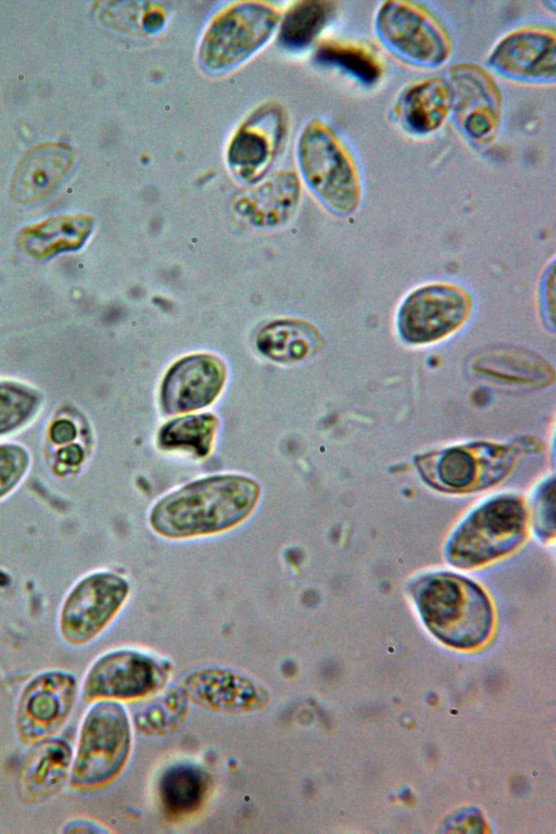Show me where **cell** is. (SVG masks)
<instances>
[{
    "instance_id": "6da1fadb",
    "label": "cell",
    "mask_w": 556,
    "mask_h": 834,
    "mask_svg": "<svg viewBox=\"0 0 556 834\" xmlns=\"http://www.w3.org/2000/svg\"><path fill=\"white\" fill-rule=\"evenodd\" d=\"M260 485L239 475L193 481L163 497L150 515L152 529L167 539H189L233 528L253 511Z\"/></svg>"
},
{
    "instance_id": "7a4b0ae2",
    "label": "cell",
    "mask_w": 556,
    "mask_h": 834,
    "mask_svg": "<svg viewBox=\"0 0 556 834\" xmlns=\"http://www.w3.org/2000/svg\"><path fill=\"white\" fill-rule=\"evenodd\" d=\"M132 746V725L118 700L88 703L76 732L68 787L88 793L112 783L124 770Z\"/></svg>"
},
{
    "instance_id": "3957f363",
    "label": "cell",
    "mask_w": 556,
    "mask_h": 834,
    "mask_svg": "<svg viewBox=\"0 0 556 834\" xmlns=\"http://www.w3.org/2000/svg\"><path fill=\"white\" fill-rule=\"evenodd\" d=\"M415 599L425 624L447 645L472 648L491 632L488 596L466 578L447 572L427 576L417 583Z\"/></svg>"
},
{
    "instance_id": "277c9868",
    "label": "cell",
    "mask_w": 556,
    "mask_h": 834,
    "mask_svg": "<svg viewBox=\"0 0 556 834\" xmlns=\"http://www.w3.org/2000/svg\"><path fill=\"white\" fill-rule=\"evenodd\" d=\"M298 162L302 178L328 210L349 215L358 208L363 191L355 162L323 121L312 119L302 129Z\"/></svg>"
},
{
    "instance_id": "5b68a950",
    "label": "cell",
    "mask_w": 556,
    "mask_h": 834,
    "mask_svg": "<svg viewBox=\"0 0 556 834\" xmlns=\"http://www.w3.org/2000/svg\"><path fill=\"white\" fill-rule=\"evenodd\" d=\"M279 22L277 10L264 2H238L223 9L201 38L200 65L210 73L236 67L268 41Z\"/></svg>"
},
{
    "instance_id": "8992f818",
    "label": "cell",
    "mask_w": 556,
    "mask_h": 834,
    "mask_svg": "<svg viewBox=\"0 0 556 834\" xmlns=\"http://www.w3.org/2000/svg\"><path fill=\"white\" fill-rule=\"evenodd\" d=\"M129 594L128 581L111 570L79 577L64 594L56 619L61 640L83 647L97 640L117 617Z\"/></svg>"
},
{
    "instance_id": "52a82bcc",
    "label": "cell",
    "mask_w": 556,
    "mask_h": 834,
    "mask_svg": "<svg viewBox=\"0 0 556 834\" xmlns=\"http://www.w3.org/2000/svg\"><path fill=\"white\" fill-rule=\"evenodd\" d=\"M522 502L500 496L476 509L451 538L446 557L456 567L484 565L513 551L525 538Z\"/></svg>"
},
{
    "instance_id": "ba28073f",
    "label": "cell",
    "mask_w": 556,
    "mask_h": 834,
    "mask_svg": "<svg viewBox=\"0 0 556 834\" xmlns=\"http://www.w3.org/2000/svg\"><path fill=\"white\" fill-rule=\"evenodd\" d=\"M168 674V664L154 655L129 647L112 648L86 668L79 682V697L85 703L146 697L160 691Z\"/></svg>"
},
{
    "instance_id": "9c48e42d",
    "label": "cell",
    "mask_w": 556,
    "mask_h": 834,
    "mask_svg": "<svg viewBox=\"0 0 556 834\" xmlns=\"http://www.w3.org/2000/svg\"><path fill=\"white\" fill-rule=\"evenodd\" d=\"M79 698V682L70 670L45 669L30 677L17 696L14 731L30 747L61 731Z\"/></svg>"
},
{
    "instance_id": "30bf717a",
    "label": "cell",
    "mask_w": 556,
    "mask_h": 834,
    "mask_svg": "<svg viewBox=\"0 0 556 834\" xmlns=\"http://www.w3.org/2000/svg\"><path fill=\"white\" fill-rule=\"evenodd\" d=\"M375 27L379 39L401 59L422 67H435L451 54L444 26L422 5L402 0L382 2Z\"/></svg>"
},
{
    "instance_id": "8fae6325",
    "label": "cell",
    "mask_w": 556,
    "mask_h": 834,
    "mask_svg": "<svg viewBox=\"0 0 556 834\" xmlns=\"http://www.w3.org/2000/svg\"><path fill=\"white\" fill-rule=\"evenodd\" d=\"M471 308L468 293L450 283H433L413 291L401 304L397 329L410 344H429L457 331Z\"/></svg>"
},
{
    "instance_id": "7c38bea8",
    "label": "cell",
    "mask_w": 556,
    "mask_h": 834,
    "mask_svg": "<svg viewBox=\"0 0 556 834\" xmlns=\"http://www.w3.org/2000/svg\"><path fill=\"white\" fill-rule=\"evenodd\" d=\"M452 111L463 131L475 140L489 138L497 128L502 96L494 78L472 63L450 71Z\"/></svg>"
},
{
    "instance_id": "4fadbf2b",
    "label": "cell",
    "mask_w": 556,
    "mask_h": 834,
    "mask_svg": "<svg viewBox=\"0 0 556 834\" xmlns=\"http://www.w3.org/2000/svg\"><path fill=\"white\" fill-rule=\"evenodd\" d=\"M489 64L507 78L526 83H551L556 76V33L545 26H528L503 37L489 56Z\"/></svg>"
},
{
    "instance_id": "5bb4252c",
    "label": "cell",
    "mask_w": 556,
    "mask_h": 834,
    "mask_svg": "<svg viewBox=\"0 0 556 834\" xmlns=\"http://www.w3.org/2000/svg\"><path fill=\"white\" fill-rule=\"evenodd\" d=\"M286 130L280 108L267 105L253 113L227 148V163L233 175L249 184L258 181L278 154Z\"/></svg>"
},
{
    "instance_id": "9a60e30c",
    "label": "cell",
    "mask_w": 556,
    "mask_h": 834,
    "mask_svg": "<svg viewBox=\"0 0 556 834\" xmlns=\"http://www.w3.org/2000/svg\"><path fill=\"white\" fill-rule=\"evenodd\" d=\"M184 694L198 706L217 712L245 713L264 708L267 691L253 679L228 668L204 667L189 673Z\"/></svg>"
},
{
    "instance_id": "2e32d148",
    "label": "cell",
    "mask_w": 556,
    "mask_h": 834,
    "mask_svg": "<svg viewBox=\"0 0 556 834\" xmlns=\"http://www.w3.org/2000/svg\"><path fill=\"white\" fill-rule=\"evenodd\" d=\"M73 745L54 735L30 746L17 776L18 796L28 805H41L68 785Z\"/></svg>"
},
{
    "instance_id": "e0dca14e",
    "label": "cell",
    "mask_w": 556,
    "mask_h": 834,
    "mask_svg": "<svg viewBox=\"0 0 556 834\" xmlns=\"http://www.w3.org/2000/svg\"><path fill=\"white\" fill-rule=\"evenodd\" d=\"M223 383V366L215 357L184 358L172 367L163 381L162 407L167 414L200 409L215 401Z\"/></svg>"
},
{
    "instance_id": "ac0fdd59",
    "label": "cell",
    "mask_w": 556,
    "mask_h": 834,
    "mask_svg": "<svg viewBox=\"0 0 556 834\" xmlns=\"http://www.w3.org/2000/svg\"><path fill=\"white\" fill-rule=\"evenodd\" d=\"M511 454L504 447L491 444L456 446L442 452L434 463L439 482L452 491L478 488L481 473L485 485L501 479L511 465Z\"/></svg>"
},
{
    "instance_id": "d6986e66",
    "label": "cell",
    "mask_w": 556,
    "mask_h": 834,
    "mask_svg": "<svg viewBox=\"0 0 556 834\" xmlns=\"http://www.w3.org/2000/svg\"><path fill=\"white\" fill-rule=\"evenodd\" d=\"M74 152L62 142H45L28 150L16 165L12 180V198L34 202L53 191L68 175Z\"/></svg>"
},
{
    "instance_id": "ffe728a7",
    "label": "cell",
    "mask_w": 556,
    "mask_h": 834,
    "mask_svg": "<svg viewBox=\"0 0 556 834\" xmlns=\"http://www.w3.org/2000/svg\"><path fill=\"white\" fill-rule=\"evenodd\" d=\"M93 218L84 214H63L22 228L16 247L26 256L45 261L79 250L93 230Z\"/></svg>"
},
{
    "instance_id": "44dd1931",
    "label": "cell",
    "mask_w": 556,
    "mask_h": 834,
    "mask_svg": "<svg viewBox=\"0 0 556 834\" xmlns=\"http://www.w3.org/2000/svg\"><path fill=\"white\" fill-rule=\"evenodd\" d=\"M301 195L298 175L280 170L256 187L239 192L235 210L258 226H276L288 219Z\"/></svg>"
},
{
    "instance_id": "7402d4cb",
    "label": "cell",
    "mask_w": 556,
    "mask_h": 834,
    "mask_svg": "<svg viewBox=\"0 0 556 834\" xmlns=\"http://www.w3.org/2000/svg\"><path fill=\"white\" fill-rule=\"evenodd\" d=\"M451 111L450 85L439 77L425 79L409 87L400 104L404 126L416 135H428L438 130Z\"/></svg>"
},
{
    "instance_id": "603a6c76",
    "label": "cell",
    "mask_w": 556,
    "mask_h": 834,
    "mask_svg": "<svg viewBox=\"0 0 556 834\" xmlns=\"http://www.w3.org/2000/svg\"><path fill=\"white\" fill-rule=\"evenodd\" d=\"M207 787L208 781L203 770L191 763H179L163 773L160 798L169 814L185 816L202 805Z\"/></svg>"
},
{
    "instance_id": "cb8c5ba5",
    "label": "cell",
    "mask_w": 556,
    "mask_h": 834,
    "mask_svg": "<svg viewBox=\"0 0 556 834\" xmlns=\"http://www.w3.org/2000/svg\"><path fill=\"white\" fill-rule=\"evenodd\" d=\"M337 3L325 0L295 2L285 13L279 26V41L289 49L309 46L334 16Z\"/></svg>"
},
{
    "instance_id": "d4e9b609",
    "label": "cell",
    "mask_w": 556,
    "mask_h": 834,
    "mask_svg": "<svg viewBox=\"0 0 556 834\" xmlns=\"http://www.w3.org/2000/svg\"><path fill=\"white\" fill-rule=\"evenodd\" d=\"M43 401L34 386L0 379V441L29 427L40 415Z\"/></svg>"
},
{
    "instance_id": "484cf974",
    "label": "cell",
    "mask_w": 556,
    "mask_h": 834,
    "mask_svg": "<svg viewBox=\"0 0 556 834\" xmlns=\"http://www.w3.org/2000/svg\"><path fill=\"white\" fill-rule=\"evenodd\" d=\"M320 337L302 321H277L264 328L257 339L260 350L268 357L292 362L306 357L319 346Z\"/></svg>"
},
{
    "instance_id": "4316f807",
    "label": "cell",
    "mask_w": 556,
    "mask_h": 834,
    "mask_svg": "<svg viewBox=\"0 0 556 834\" xmlns=\"http://www.w3.org/2000/svg\"><path fill=\"white\" fill-rule=\"evenodd\" d=\"M217 428V419L211 414L176 418L162 427L157 435L160 448L182 451L195 457L210 454Z\"/></svg>"
},
{
    "instance_id": "83f0119b",
    "label": "cell",
    "mask_w": 556,
    "mask_h": 834,
    "mask_svg": "<svg viewBox=\"0 0 556 834\" xmlns=\"http://www.w3.org/2000/svg\"><path fill=\"white\" fill-rule=\"evenodd\" d=\"M319 62L334 65L364 85H375L382 76V65L377 55L367 47L348 41L331 40L316 51Z\"/></svg>"
},
{
    "instance_id": "f1b7e54d",
    "label": "cell",
    "mask_w": 556,
    "mask_h": 834,
    "mask_svg": "<svg viewBox=\"0 0 556 834\" xmlns=\"http://www.w3.org/2000/svg\"><path fill=\"white\" fill-rule=\"evenodd\" d=\"M34 458L30 450L14 441H0V503L12 496L26 481Z\"/></svg>"
},
{
    "instance_id": "f546056e",
    "label": "cell",
    "mask_w": 556,
    "mask_h": 834,
    "mask_svg": "<svg viewBox=\"0 0 556 834\" xmlns=\"http://www.w3.org/2000/svg\"><path fill=\"white\" fill-rule=\"evenodd\" d=\"M87 458L88 453L86 446L76 441L54 447L51 455V468L58 476H71L84 467Z\"/></svg>"
},
{
    "instance_id": "4dcf8cb0",
    "label": "cell",
    "mask_w": 556,
    "mask_h": 834,
    "mask_svg": "<svg viewBox=\"0 0 556 834\" xmlns=\"http://www.w3.org/2000/svg\"><path fill=\"white\" fill-rule=\"evenodd\" d=\"M78 433V426L67 417L53 419L47 429L48 440L54 447L76 442Z\"/></svg>"
},
{
    "instance_id": "1f68e13d",
    "label": "cell",
    "mask_w": 556,
    "mask_h": 834,
    "mask_svg": "<svg viewBox=\"0 0 556 834\" xmlns=\"http://www.w3.org/2000/svg\"><path fill=\"white\" fill-rule=\"evenodd\" d=\"M61 833L68 834V833H106L109 830L104 827L103 824L99 823L96 820L85 818V817H74L68 820H66L62 827L60 829Z\"/></svg>"
},
{
    "instance_id": "d6a6232c",
    "label": "cell",
    "mask_w": 556,
    "mask_h": 834,
    "mask_svg": "<svg viewBox=\"0 0 556 834\" xmlns=\"http://www.w3.org/2000/svg\"><path fill=\"white\" fill-rule=\"evenodd\" d=\"M164 20L165 16L161 11H149L144 16L143 26L148 31L154 33L162 27Z\"/></svg>"
}]
</instances>
